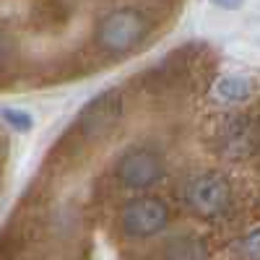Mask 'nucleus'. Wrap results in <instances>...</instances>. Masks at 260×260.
I'll use <instances>...</instances> for the list:
<instances>
[{
    "label": "nucleus",
    "mask_w": 260,
    "mask_h": 260,
    "mask_svg": "<svg viewBox=\"0 0 260 260\" xmlns=\"http://www.w3.org/2000/svg\"><path fill=\"white\" fill-rule=\"evenodd\" d=\"M252 91L255 86L245 76H226V78H219V83H216V96L226 102H245Z\"/></svg>",
    "instance_id": "nucleus-7"
},
{
    "label": "nucleus",
    "mask_w": 260,
    "mask_h": 260,
    "mask_svg": "<svg viewBox=\"0 0 260 260\" xmlns=\"http://www.w3.org/2000/svg\"><path fill=\"white\" fill-rule=\"evenodd\" d=\"M169 221V211L159 198H133L120 211V226L125 237L146 240V237L159 234Z\"/></svg>",
    "instance_id": "nucleus-3"
},
{
    "label": "nucleus",
    "mask_w": 260,
    "mask_h": 260,
    "mask_svg": "<svg viewBox=\"0 0 260 260\" xmlns=\"http://www.w3.org/2000/svg\"><path fill=\"white\" fill-rule=\"evenodd\" d=\"M182 198L192 213L203 216V219H213V216H221L229 208L232 187L221 172H201V175L185 182Z\"/></svg>",
    "instance_id": "nucleus-2"
},
{
    "label": "nucleus",
    "mask_w": 260,
    "mask_h": 260,
    "mask_svg": "<svg viewBox=\"0 0 260 260\" xmlns=\"http://www.w3.org/2000/svg\"><path fill=\"white\" fill-rule=\"evenodd\" d=\"M3 117H6V122H8L11 127L21 130V133L34 125V122H31V115L24 112V110H11V107H8V110H3Z\"/></svg>",
    "instance_id": "nucleus-9"
},
{
    "label": "nucleus",
    "mask_w": 260,
    "mask_h": 260,
    "mask_svg": "<svg viewBox=\"0 0 260 260\" xmlns=\"http://www.w3.org/2000/svg\"><path fill=\"white\" fill-rule=\"evenodd\" d=\"M148 26H146V18L133 11V8H120L107 13L99 26H96V42L104 52L110 55H125L133 47H138L143 37H146Z\"/></svg>",
    "instance_id": "nucleus-1"
},
{
    "label": "nucleus",
    "mask_w": 260,
    "mask_h": 260,
    "mask_svg": "<svg viewBox=\"0 0 260 260\" xmlns=\"http://www.w3.org/2000/svg\"><path fill=\"white\" fill-rule=\"evenodd\" d=\"M237 255H240V260H260V226L247 232L237 242Z\"/></svg>",
    "instance_id": "nucleus-8"
},
{
    "label": "nucleus",
    "mask_w": 260,
    "mask_h": 260,
    "mask_svg": "<svg viewBox=\"0 0 260 260\" xmlns=\"http://www.w3.org/2000/svg\"><path fill=\"white\" fill-rule=\"evenodd\" d=\"M120 117H122V102L117 99V94H99L81 110L78 125L89 141H99L120 122Z\"/></svg>",
    "instance_id": "nucleus-6"
},
{
    "label": "nucleus",
    "mask_w": 260,
    "mask_h": 260,
    "mask_svg": "<svg viewBox=\"0 0 260 260\" xmlns=\"http://www.w3.org/2000/svg\"><path fill=\"white\" fill-rule=\"evenodd\" d=\"M115 175L125 187H133V190H146L151 185H156L164 175V167L161 159L148 148H133L127 154L120 156L117 167H115Z\"/></svg>",
    "instance_id": "nucleus-4"
},
{
    "label": "nucleus",
    "mask_w": 260,
    "mask_h": 260,
    "mask_svg": "<svg viewBox=\"0 0 260 260\" xmlns=\"http://www.w3.org/2000/svg\"><path fill=\"white\" fill-rule=\"evenodd\" d=\"M221 6H234V3H240V0H219Z\"/></svg>",
    "instance_id": "nucleus-10"
},
{
    "label": "nucleus",
    "mask_w": 260,
    "mask_h": 260,
    "mask_svg": "<svg viewBox=\"0 0 260 260\" xmlns=\"http://www.w3.org/2000/svg\"><path fill=\"white\" fill-rule=\"evenodd\" d=\"M216 146L219 154L232 159V161H242L255 154V148L260 146V133L257 125L250 117H229L216 136Z\"/></svg>",
    "instance_id": "nucleus-5"
}]
</instances>
